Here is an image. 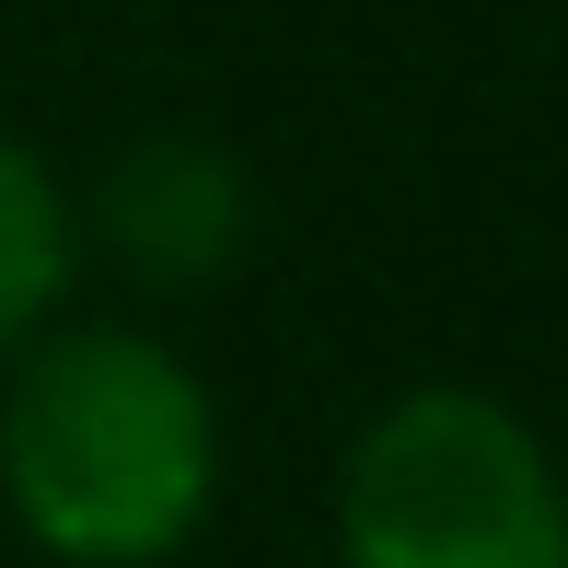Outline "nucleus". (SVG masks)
I'll use <instances>...</instances> for the list:
<instances>
[{"label":"nucleus","mask_w":568,"mask_h":568,"mask_svg":"<svg viewBox=\"0 0 568 568\" xmlns=\"http://www.w3.org/2000/svg\"><path fill=\"white\" fill-rule=\"evenodd\" d=\"M221 499V406L174 337L59 314L0 359V510L59 568H174Z\"/></svg>","instance_id":"1"},{"label":"nucleus","mask_w":568,"mask_h":568,"mask_svg":"<svg viewBox=\"0 0 568 568\" xmlns=\"http://www.w3.org/2000/svg\"><path fill=\"white\" fill-rule=\"evenodd\" d=\"M337 568H568V476L487 383H406L337 453Z\"/></svg>","instance_id":"2"},{"label":"nucleus","mask_w":568,"mask_h":568,"mask_svg":"<svg viewBox=\"0 0 568 568\" xmlns=\"http://www.w3.org/2000/svg\"><path fill=\"white\" fill-rule=\"evenodd\" d=\"M82 244H105L140 291H210L255 244V174L232 163L210 128H151L105 163V186L70 197Z\"/></svg>","instance_id":"3"},{"label":"nucleus","mask_w":568,"mask_h":568,"mask_svg":"<svg viewBox=\"0 0 568 568\" xmlns=\"http://www.w3.org/2000/svg\"><path fill=\"white\" fill-rule=\"evenodd\" d=\"M70 278H82V210L47 174V151H23V128H0V359L70 314Z\"/></svg>","instance_id":"4"}]
</instances>
